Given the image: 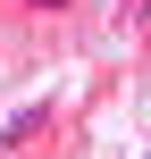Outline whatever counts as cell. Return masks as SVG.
Wrapping results in <instances>:
<instances>
[{
	"mask_svg": "<svg viewBox=\"0 0 151 159\" xmlns=\"http://www.w3.org/2000/svg\"><path fill=\"white\" fill-rule=\"evenodd\" d=\"M25 8H67V0H25Z\"/></svg>",
	"mask_w": 151,
	"mask_h": 159,
	"instance_id": "6da1fadb",
	"label": "cell"
}]
</instances>
